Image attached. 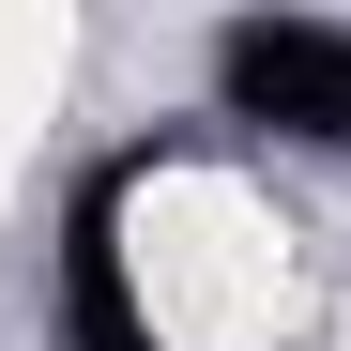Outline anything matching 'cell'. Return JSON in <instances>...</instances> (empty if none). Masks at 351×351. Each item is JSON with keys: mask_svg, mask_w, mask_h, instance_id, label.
Returning a JSON list of instances; mask_svg holds the SVG:
<instances>
[{"mask_svg": "<svg viewBox=\"0 0 351 351\" xmlns=\"http://www.w3.org/2000/svg\"><path fill=\"white\" fill-rule=\"evenodd\" d=\"M46 336H62V351H168V321H153V260H138V229H123V168H92L77 214H62Z\"/></svg>", "mask_w": 351, "mask_h": 351, "instance_id": "2", "label": "cell"}, {"mask_svg": "<svg viewBox=\"0 0 351 351\" xmlns=\"http://www.w3.org/2000/svg\"><path fill=\"white\" fill-rule=\"evenodd\" d=\"M214 123L351 153V31L336 16H229L214 31Z\"/></svg>", "mask_w": 351, "mask_h": 351, "instance_id": "1", "label": "cell"}]
</instances>
